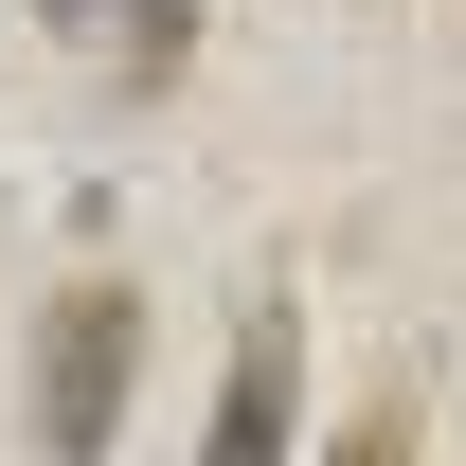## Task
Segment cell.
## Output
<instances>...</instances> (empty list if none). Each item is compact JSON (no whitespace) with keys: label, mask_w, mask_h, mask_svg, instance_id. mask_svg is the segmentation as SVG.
<instances>
[{"label":"cell","mask_w":466,"mask_h":466,"mask_svg":"<svg viewBox=\"0 0 466 466\" xmlns=\"http://www.w3.org/2000/svg\"><path fill=\"white\" fill-rule=\"evenodd\" d=\"M126 377H144V288H55V323H36V449L55 466H90L126 431Z\"/></svg>","instance_id":"6da1fadb"},{"label":"cell","mask_w":466,"mask_h":466,"mask_svg":"<svg viewBox=\"0 0 466 466\" xmlns=\"http://www.w3.org/2000/svg\"><path fill=\"white\" fill-rule=\"evenodd\" d=\"M288 412H305V341H288V323H251V341H233L216 431H198V466H269V449H288Z\"/></svg>","instance_id":"7a4b0ae2"},{"label":"cell","mask_w":466,"mask_h":466,"mask_svg":"<svg viewBox=\"0 0 466 466\" xmlns=\"http://www.w3.org/2000/svg\"><path fill=\"white\" fill-rule=\"evenodd\" d=\"M179 55H198V0H126V90H162Z\"/></svg>","instance_id":"3957f363"},{"label":"cell","mask_w":466,"mask_h":466,"mask_svg":"<svg viewBox=\"0 0 466 466\" xmlns=\"http://www.w3.org/2000/svg\"><path fill=\"white\" fill-rule=\"evenodd\" d=\"M341 466H412V412H359V449Z\"/></svg>","instance_id":"277c9868"}]
</instances>
